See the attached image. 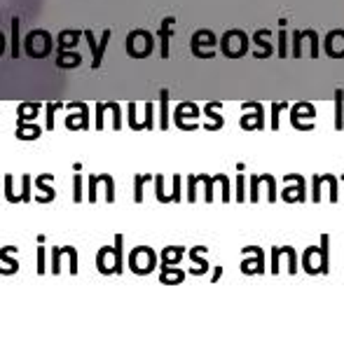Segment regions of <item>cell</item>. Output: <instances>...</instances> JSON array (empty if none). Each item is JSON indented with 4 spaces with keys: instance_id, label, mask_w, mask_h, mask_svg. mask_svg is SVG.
I'll return each instance as SVG.
<instances>
[{
    "instance_id": "cell-1",
    "label": "cell",
    "mask_w": 344,
    "mask_h": 360,
    "mask_svg": "<svg viewBox=\"0 0 344 360\" xmlns=\"http://www.w3.org/2000/svg\"><path fill=\"white\" fill-rule=\"evenodd\" d=\"M52 47H54L52 35L42 31V28H33L24 40V52L28 59H47L52 54Z\"/></svg>"
},
{
    "instance_id": "cell-2",
    "label": "cell",
    "mask_w": 344,
    "mask_h": 360,
    "mask_svg": "<svg viewBox=\"0 0 344 360\" xmlns=\"http://www.w3.org/2000/svg\"><path fill=\"white\" fill-rule=\"evenodd\" d=\"M125 49L132 59H143V52L150 56V52H153V35L146 31H132L125 42Z\"/></svg>"
},
{
    "instance_id": "cell-3",
    "label": "cell",
    "mask_w": 344,
    "mask_h": 360,
    "mask_svg": "<svg viewBox=\"0 0 344 360\" xmlns=\"http://www.w3.org/2000/svg\"><path fill=\"white\" fill-rule=\"evenodd\" d=\"M52 178H54V174H42V176L35 178V185H38V190L45 192V194H38L35 201H40V204H49V201H54L56 190H54V187H47V180H52Z\"/></svg>"
},
{
    "instance_id": "cell-4",
    "label": "cell",
    "mask_w": 344,
    "mask_h": 360,
    "mask_svg": "<svg viewBox=\"0 0 344 360\" xmlns=\"http://www.w3.org/2000/svg\"><path fill=\"white\" fill-rule=\"evenodd\" d=\"M17 139L19 141H38L42 129L35 124V122H17Z\"/></svg>"
},
{
    "instance_id": "cell-5",
    "label": "cell",
    "mask_w": 344,
    "mask_h": 360,
    "mask_svg": "<svg viewBox=\"0 0 344 360\" xmlns=\"http://www.w3.org/2000/svg\"><path fill=\"white\" fill-rule=\"evenodd\" d=\"M66 127L70 129V131H77V129H89V108H87V103H80V115H68Z\"/></svg>"
},
{
    "instance_id": "cell-6",
    "label": "cell",
    "mask_w": 344,
    "mask_h": 360,
    "mask_svg": "<svg viewBox=\"0 0 344 360\" xmlns=\"http://www.w3.org/2000/svg\"><path fill=\"white\" fill-rule=\"evenodd\" d=\"M10 253H17V246H3V248H0V260L7 264V267H0V274H3V276H10V274L19 271V262L12 260Z\"/></svg>"
},
{
    "instance_id": "cell-7",
    "label": "cell",
    "mask_w": 344,
    "mask_h": 360,
    "mask_svg": "<svg viewBox=\"0 0 344 360\" xmlns=\"http://www.w3.org/2000/svg\"><path fill=\"white\" fill-rule=\"evenodd\" d=\"M82 35H84L82 31H61L59 38H56V52H63V49L75 47Z\"/></svg>"
},
{
    "instance_id": "cell-8",
    "label": "cell",
    "mask_w": 344,
    "mask_h": 360,
    "mask_svg": "<svg viewBox=\"0 0 344 360\" xmlns=\"http://www.w3.org/2000/svg\"><path fill=\"white\" fill-rule=\"evenodd\" d=\"M40 112V103H33V101H24L17 108V122H35Z\"/></svg>"
},
{
    "instance_id": "cell-9",
    "label": "cell",
    "mask_w": 344,
    "mask_h": 360,
    "mask_svg": "<svg viewBox=\"0 0 344 360\" xmlns=\"http://www.w3.org/2000/svg\"><path fill=\"white\" fill-rule=\"evenodd\" d=\"M56 66L59 68H77L82 63V56L80 54H70L68 49H63V52H56Z\"/></svg>"
},
{
    "instance_id": "cell-10",
    "label": "cell",
    "mask_w": 344,
    "mask_h": 360,
    "mask_svg": "<svg viewBox=\"0 0 344 360\" xmlns=\"http://www.w3.org/2000/svg\"><path fill=\"white\" fill-rule=\"evenodd\" d=\"M113 253V248L110 246H103V248H98V253H96V269L103 274V276H110V274H115L113 271V267H108L106 264V260H108V255Z\"/></svg>"
},
{
    "instance_id": "cell-11",
    "label": "cell",
    "mask_w": 344,
    "mask_h": 360,
    "mask_svg": "<svg viewBox=\"0 0 344 360\" xmlns=\"http://www.w3.org/2000/svg\"><path fill=\"white\" fill-rule=\"evenodd\" d=\"M12 59H19V17H12Z\"/></svg>"
},
{
    "instance_id": "cell-12",
    "label": "cell",
    "mask_w": 344,
    "mask_h": 360,
    "mask_svg": "<svg viewBox=\"0 0 344 360\" xmlns=\"http://www.w3.org/2000/svg\"><path fill=\"white\" fill-rule=\"evenodd\" d=\"M122 243H125V236L117 234V236H115V246H113V253H115V274H122Z\"/></svg>"
},
{
    "instance_id": "cell-13",
    "label": "cell",
    "mask_w": 344,
    "mask_h": 360,
    "mask_svg": "<svg viewBox=\"0 0 344 360\" xmlns=\"http://www.w3.org/2000/svg\"><path fill=\"white\" fill-rule=\"evenodd\" d=\"M59 108H63V103H59V101H56V103H47L45 105V129H47V131H52V129H54V112L56 110H59Z\"/></svg>"
},
{
    "instance_id": "cell-14",
    "label": "cell",
    "mask_w": 344,
    "mask_h": 360,
    "mask_svg": "<svg viewBox=\"0 0 344 360\" xmlns=\"http://www.w3.org/2000/svg\"><path fill=\"white\" fill-rule=\"evenodd\" d=\"M5 199L10 201V204H24V201H21V194H14V190H12V174L5 176Z\"/></svg>"
},
{
    "instance_id": "cell-15",
    "label": "cell",
    "mask_w": 344,
    "mask_h": 360,
    "mask_svg": "<svg viewBox=\"0 0 344 360\" xmlns=\"http://www.w3.org/2000/svg\"><path fill=\"white\" fill-rule=\"evenodd\" d=\"M21 183H24V192H21V201H24V204H31L33 201V192H31V176H24L21 178Z\"/></svg>"
},
{
    "instance_id": "cell-16",
    "label": "cell",
    "mask_w": 344,
    "mask_h": 360,
    "mask_svg": "<svg viewBox=\"0 0 344 360\" xmlns=\"http://www.w3.org/2000/svg\"><path fill=\"white\" fill-rule=\"evenodd\" d=\"M73 201L75 204H80L82 201V176L80 174L73 176Z\"/></svg>"
},
{
    "instance_id": "cell-17",
    "label": "cell",
    "mask_w": 344,
    "mask_h": 360,
    "mask_svg": "<svg viewBox=\"0 0 344 360\" xmlns=\"http://www.w3.org/2000/svg\"><path fill=\"white\" fill-rule=\"evenodd\" d=\"M63 255L70 257V274H77V248L63 246Z\"/></svg>"
},
{
    "instance_id": "cell-18",
    "label": "cell",
    "mask_w": 344,
    "mask_h": 360,
    "mask_svg": "<svg viewBox=\"0 0 344 360\" xmlns=\"http://www.w3.org/2000/svg\"><path fill=\"white\" fill-rule=\"evenodd\" d=\"M108 108H110V112H113V129H122V112H120V105L115 103V101H110Z\"/></svg>"
},
{
    "instance_id": "cell-19",
    "label": "cell",
    "mask_w": 344,
    "mask_h": 360,
    "mask_svg": "<svg viewBox=\"0 0 344 360\" xmlns=\"http://www.w3.org/2000/svg\"><path fill=\"white\" fill-rule=\"evenodd\" d=\"M61 255H63V248H52V274L61 271Z\"/></svg>"
},
{
    "instance_id": "cell-20",
    "label": "cell",
    "mask_w": 344,
    "mask_h": 360,
    "mask_svg": "<svg viewBox=\"0 0 344 360\" xmlns=\"http://www.w3.org/2000/svg\"><path fill=\"white\" fill-rule=\"evenodd\" d=\"M45 246H38V267H35V271H38L40 274V276H42V274H45Z\"/></svg>"
},
{
    "instance_id": "cell-21",
    "label": "cell",
    "mask_w": 344,
    "mask_h": 360,
    "mask_svg": "<svg viewBox=\"0 0 344 360\" xmlns=\"http://www.w3.org/2000/svg\"><path fill=\"white\" fill-rule=\"evenodd\" d=\"M148 178V176H146ZM143 176H136V194H134V199H136V204H141L143 201V180H146Z\"/></svg>"
},
{
    "instance_id": "cell-22",
    "label": "cell",
    "mask_w": 344,
    "mask_h": 360,
    "mask_svg": "<svg viewBox=\"0 0 344 360\" xmlns=\"http://www.w3.org/2000/svg\"><path fill=\"white\" fill-rule=\"evenodd\" d=\"M103 110H106V103H96V129L98 131L103 129Z\"/></svg>"
},
{
    "instance_id": "cell-23",
    "label": "cell",
    "mask_w": 344,
    "mask_h": 360,
    "mask_svg": "<svg viewBox=\"0 0 344 360\" xmlns=\"http://www.w3.org/2000/svg\"><path fill=\"white\" fill-rule=\"evenodd\" d=\"M167 103H169V94L162 91V127L167 129Z\"/></svg>"
},
{
    "instance_id": "cell-24",
    "label": "cell",
    "mask_w": 344,
    "mask_h": 360,
    "mask_svg": "<svg viewBox=\"0 0 344 360\" xmlns=\"http://www.w3.org/2000/svg\"><path fill=\"white\" fill-rule=\"evenodd\" d=\"M5 42H7V40H5V35H3V33H0V56H3V54H5Z\"/></svg>"
}]
</instances>
